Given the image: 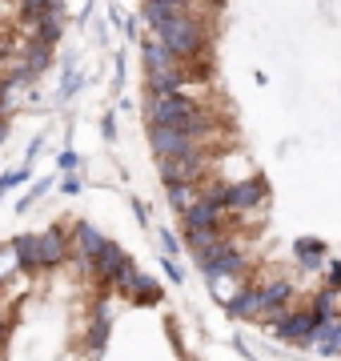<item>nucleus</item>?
Listing matches in <instances>:
<instances>
[{"mask_svg":"<svg viewBox=\"0 0 341 361\" xmlns=\"http://www.w3.org/2000/svg\"><path fill=\"white\" fill-rule=\"evenodd\" d=\"M149 121H153V125H169V129H185V133H193V137H201V133L213 125L209 116L201 113V104L181 97V92L153 97V101H149Z\"/></svg>","mask_w":341,"mask_h":361,"instance_id":"1","label":"nucleus"},{"mask_svg":"<svg viewBox=\"0 0 341 361\" xmlns=\"http://www.w3.org/2000/svg\"><path fill=\"white\" fill-rule=\"evenodd\" d=\"M153 32H157V40L173 52V56H177V61L205 49V28H201L189 13H177V16H169V20H161Z\"/></svg>","mask_w":341,"mask_h":361,"instance_id":"2","label":"nucleus"},{"mask_svg":"<svg viewBox=\"0 0 341 361\" xmlns=\"http://www.w3.org/2000/svg\"><path fill=\"white\" fill-rule=\"evenodd\" d=\"M149 145H153V153L165 161V157H189L197 153V137L185 129H169V125H153L149 133Z\"/></svg>","mask_w":341,"mask_h":361,"instance_id":"3","label":"nucleus"},{"mask_svg":"<svg viewBox=\"0 0 341 361\" xmlns=\"http://www.w3.org/2000/svg\"><path fill=\"white\" fill-rule=\"evenodd\" d=\"M221 197L213 193V197H197L193 205L185 209V229L189 233H209V229H217L221 225Z\"/></svg>","mask_w":341,"mask_h":361,"instance_id":"4","label":"nucleus"},{"mask_svg":"<svg viewBox=\"0 0 341 361\" xmlns=\"http://www.w3.org/2000/svg\"><path fill=\"white\" fill-rule=\"evenodd\" d=\"M205 173V157L189 153V157H165L161 161V177H165V185H193V180Z\"/></svg>","mask_w":341,"mask_h":361,"instance_id":"5","label":"nucleus"},{"mask_svg":"<svg viewBox=\"0 0 341 361\" xmlns=\"http://www.w3.org/2000/svg\"><path fill=\"white\" fill-rule=\"evenodd\" d=\"M221 205L225 209H257L265 201V180L249 177V180H241V185H229V189H221Z\"/></svg>","mask_w":341,"mask_h":361,"instance_id":"6","label":"nucleus"},{"mask_svg":"<svg viewBox=\"0 0 341 361\" xmlns=\"http://www.w3.org/2000/svg\"><path fill=\"white\" fill-rule=\"evenodd\" d=\"M37 257H40V269H53V265H65L68 257V241L61 229H44L37 233Z\"/></svg>","mask_w":341,"mask_h":361,"instance_id":"7","label":"nucleus"},{"mask_svg":"<svg viewBox=\"0 0 341 361\" xmlns=\"http://www.w3.org/2000/svg\"><path fill=\"white\" fill-rule=\"evenodd\" d=\"M92 265H97V273H101L105 281H113V285H117L120 277H125V273L132 269V261L125 257V253H120V245H113V241H108V245L101 249V257L92 261Z\"/></svg>","mask_w":341,"mask_h":361,"instance_id":"8","label":"nucleus"},{"mask_svg":"<svg viewBox=\"0 0 341 361\" xmlns=\"http://www.w3.org/2000/svg\"><path fill=\"white\" fill-rule=\"evenodd\" d=\"M144 68H149V80L165 77V73H177V56L153 37V40H144Z\"/></svg>","mask_w":341,"mask_h":361,"instance_id":"9","label":"nucleus"},{"mask_svg":"<svg viewBox=\"0 0 341 361\" xmlns=\"http://www.w3.org/2000/svg\"><path fill=\"white\" fill-rule=\"evenodd\" d=\"M314 325H317L314 313H285L277 322V337H285V341H309L314 337Z\"/></svg>","mask_w":341,"mask_h":361,"instance_id":"10","label":"nucleus"},{"mask_svg":"<svg viewBox=\"0 0 341 361\" xmlns=\"http://www.w3.org/2000/svg\"><path fill=\"white\" fill-rule=\"evenodd\" d=\"M73 237H77V249H80V257L89 261V265H92L97 257H101V249L108 245V237H105L101 229H97V225H89V221H80Z\"/></svg>","mask_w":341,"mask_h":361,"instance_id":"11","label":"nucleus"},{"mask_svg":"<svg viewBox=\"0 0 341 361\" xmlns=\"http://www.w3.org/2000/svg\"><path fill=\"white\" fill-rule=\"evenodd\" d=\"M225 310L233 313V317H261L265 313V297H261V289H241Z\"/></svg>","mask_w":341,"mask_h":361,"instance_id":"12","label":"nucleus"},{"mask_svg":"<svg viewBox=\"0 0 341 361\" xmlns=\"http://www.w3.org/2000/svg\"><path fill=\"white\" fill-rule=\"evenodd\" d=\"M13 249H16V261L25 273H37L40 269V257H37V233H16L13 237Z\"/></svg>","mask_w":341,"mask_h":361,"instance_id":"13","label":"nucleus"},{"mask_svg":"<svg viewBox=\"0 0 341 361\" xmlns=\"http://www.w3.org/2000/svg\"><path fill=\"white\" fill-rule=\"evenodd\" d=\"M297 261H302V269H321V261H326V245L317 241V237H302L297 245H293Z\"/></svg>","mask_w":341,"mask_h":361,"instance_id":"14","label":"nucleus"},{"mask_svg":"<svg viewBox=\"0 0 341 361\" xmlns=\"http://www.w3.org/2000/svg\"><path fill=\"white\" fill-rule=\"evenodd\" d=\"M49 65H53V49H49V44H40V40H32V49H28V61H25V73L37 80Z\"/></svg>","mask_w":341,"mask_h":361,"instance_id":"15","label":"nucleus"},{"mask_svg":"<svg viewBox=\"0 0 341 361\" xmlns=\"http://www.w3.org/2000/svg\"><path fill=\"white\" fill-rule=\"evenodd\" d=\"M28 80H32V77H28L25 68H16L13 77H8L4 85H0V109H13V101L20 97V89H25Z\"/></svg>","mask_w":341,"mask_h":361,"instance_id":"16","label":"nucleus"},{"mask_svg":"<svg viewBox=\"0 0 341 361\" xmlns=\"http://www.w3.org/2000/svg\"><path fill=\"white\" fill-rule=\"evenodd\" d=\"M185 13V8H177V4H169V0H144V20L157 28L161 20H169V16Z\"/></svg>","mask_w":341,"mask_h":361,"instance_id":"17","label":"nucleus"},{"mask_svg":"<svg viewBox=\"0 0 341 361\" xmlns=\"http://www.w3.org/2000/svg\"><path fill=\"white\" fill-rule=\"evenodd\" d=\"M261 297H265V310H281L289 297H293V285H289V281H273V285H265V289H261Z\"/></svg>","mask_w":341,"mask_h":361,"instance_id":"18","label":"nucleus"},{"mask_svg":"<svg viewBox=\"0 0 341 361\" xmlns=\"http://www.w3.org/2000/svg\"><path fill=\"white\" fill-rule=\"evenodd\" d=\"M28 20H44L49 13H61V0H20Z\"/></svg>","mask_w":341,"mask_h":361,"instance_id":"19","label":"nucleus"},{"mask_svg":"<svg viewBox=\"0 0 341 361\" xmlns=\"http://www.w3.org/2000/svg\"><path fill=\"white\" fill-rule=\"evenodd\" d=\"M105 341H108V310L101 305V317H97V322H92V329H89V345L101 353V349H105Z\"/></svg>","mask_w":341,"mask_h":361,"instance_id":"20","label":"nucleus"},{"mask_svg":"<svg viewBox=\"0 0 341 361\" xmlns=\"http://www.w3.org/2000/svg\"><path fill=\"white\" fill-rule=\"evenodd\" d=\"M37 40H40V44H49V49L61 40V13H49L44 20H40V37Z\"/></svg>","mask_w":341,"mask_h":361,"instance_id":"21","label":"nucleus"},{"mask_svg":"<svg viewBox=\"0 0 341 361\" xmlns=\"http://www.w3.org/2000/svg\"><path fill=\"white\" fill-rule=\"evenodd\" d=\"M193 201H197V189H193V185H169V205L173 209H181L185 213Z\"/></svg>","mask_w":341,"mask_h":361,"instance_id":"22","label":"nucleus"},{"mask_svg":"<svg viewBox=\"0 0 341 361\" xmlns=\"http://www.w3.org/2000/svg\"><path fill=\"white\" fill-rule=\"evenodd\" d=\"M16 269H20V261H16V249H13V241H4V245H0V281H8Z\"/></svg>","mask_w":341,"mask_h":361,"instance_id":"23","label":"nucleus"},{"mask_svg":"<svg viewBox=\"0 0 341 361\" xmlns=\"http://www.w3.org/2000/svg\"><path fill=\"white\" fill-rule=\"evenodd\" d=\"M49 189H53V177L37 180V185L28 189V197H20V201H16V213H28V209H32V201H40V197L49 193Z\"/></svg>","mask_w":341,"mask_h":361,"instance_id":"24","label":"nucleus"},{"mask_svg":"<svg viewBox=\"0 0 341 361\" xmlns=\"http://www.w3.org/2000/svg\"><path fill=\"white\" fill-rule=\"evenodd\" d=\"M333 297H337L333 289H326V293H317V297H314V317H317V322L333 317Z\"/></svg>","mask_w":341,"mask_h":361,"instance_id":"25","label":"nucleus"},{"mask_svg":"<svg viewBox=\"0 0 341 361\" xmlns=\"http://www.w3.org/2000/svg\"><path fill=\"white\" fill-rule=\"evenodd\" d=\"M32 177V169H13V173H4V177H0V197L8 193V189H16V185H25V180Z\"/></svg>","mask_w":341,"mask_h":361,"instance_id":"26","label":"nucleus"},{"mask_svg":"<svg viewBox=\"0 0 341 361\" xmlns=\"http://www.w3.org/2000/svg\"><path fill=\"white\" fill-rule=\"evenodd\" d=\"M80 85H85V77H80V73H73V61H68V65H65V85H61V101H68Z\"/></svg>","mask_w":341,"mask_h":361,"instance_id":"27","label":"nucleus"},{"mask_svg":"<svg viewBox=\"0 0 341 361\" xmlns=\"http://www.w3.org/2000/svg\"><path fill=\"white\" fill-rule=\"evenodd\" d=\"M161 265H165V273H169L173 281H185V269H181V265H177V261H173V257H165V261H161Z\"/></svg>","mask_w":341,"mask_h":361,"instance_id":"28","label":"nucleus"},{"mask_svg":"<svg viewBox=\"0 0 341 361\" xmlns=\"http://www.w3.org/2000/svg\"><path fill=\"white\" fill-rule=\"evenodd\" d=\"M161 245H165V253H169V257H177V249H181V245H177V237H173V233H165V229H161Z\"/></svg>","mask_w":341,"mask_h":361,"instance_id":"29","label":"nucleus"},{"mask_svg":"<svg viewBox=\"0 0 341 361\" xmlns=\"http://www.w3.org/2000/svg\"><path fill=\"white\" fill-rule=\"evenodd\" d=\"M101 133H105V141H113V137H117V121H113V113H105V121H101Z\"/></svg>","mask_w":341,"mask_h":361,"instance_id":"30","label":"nucleus"},{"mask_svg":"<svg viewBox=\"0 0 341 361\" xmlns=\"http://www.w3.org/2000/svg\"><path fill=\"white\" fill-rule=\"evenodd\" d=\"M56 165H61V169H73V165H77V153H73V149H65V153L56 157Z\"/></svg>","mask_w":341,"mask_h":361,"instance_id":"31","label":"nucleus"},{"mask_svg":"<svg viewBox=\"0 0 341 361\" xmlns=\"http://www.w3.org/2000/svg\"><path fill=\"white\" fill-rule=\"evenodd\" d=\"M61 189L73 197V193H80V180H77V177H65V185H61Z\"/></svg>","mask_w":341,"mask_h":361,"instance_id":"32","label":"nucleus"},{"mask_svg":"<svg viewBox=\"0 0 341 361\" xmlns=\"http://www.w3.org/2000/svg\"><path fill=\"white\" fill-rule=\"evenodd\" d=\"M329 285H333V289H337V285H341V261H337V265H333V269H329Z\"/></svg>","mask_w":341,"mask_h":361,"instance_id":"33","label":"nucleus"},{"mask_svg":"<svg viewBox=\"0 0 341 361\" xmlns=\"http://www.w3.org/2000/svg\"><path fill=\"white\" fill-rule=\"evenodd\" d=\"M13 49H16V44H8V32H0V56H8Z\"/></svg>","mask_w":341,"mask_h":361,"instance_id":"34","label":"nucleus"},{"mask_svg":"<svg viewBox=\"0 0 341 361\" xmlns=\"http://www.w3.org/2000/svg\"><path fill=\"white\" fill-rule=\"evenodd\" d=\"M132 213H137V221H149V209H144L141 201H132Z\"/></svg>","mask_w":341,"mask_h":361,"instance_id":"35","label":"nucleus"},{"mask_svg":"<svg viewBox=\"0 0 341 361\" xmlns=\"http://www.w3.org/2000/svg\"><path fill=\"white\" fill-rule=\"evenodd\" d=\"M4 337H8V325H4V322H0V341H4Z\"/></svg>","mask_w":341,"mask_h":361,"instance_id":"36","label":"nucleus"},{"mask_svg":"<svg viewBox=\"0 0 341 361\" xmlns=\"http://www.w3.org/2000/svg\"><path fill=\"white\" fill-rule=\"evenodd\" d=\"M4 137H8V129H4V125H0V145H4Z\"/></svg>","mask_w":341,"mask_h":361,"instance_id":"37","label":"nucleus"}]
</instances>
